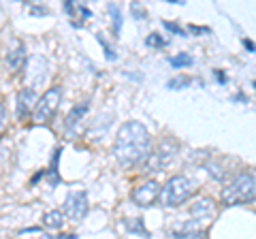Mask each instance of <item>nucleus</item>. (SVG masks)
<instances>
[{
    "label": "nucleus",
    "mask_w": 256,
    "mask_h": 239,
    "mask_svg": "<svg viewBox=\"0 0 256 239\" xmlns=\"http://www.w3.org/2000/svg\"><path fill=\"white\" fill-rule=\"evenodd\" d=\"M152 150V134L137 120L124 122L116 132L114 156L122 166H134L148 160Z\"/></svg>",
    "instance_id": "1"
},
{
    "label": "nucleus",
    "mask_w": 256,
    "mask_h": 239,
    "mask_svg": "<svg viewBox=\"0 0 256 239\" xmlns=\"http://www.w3.org/2000/svg\"><path fill=\"white\" fill-rule=\"evenodd\" d=\"M222 205L235 207L256 201V169L242 171L230 184L222 190Z\"/></svg>",
    "instance_id": "2"
},
{
    "label": "nucleus",
    "mask_w": 256,
    "mask_h": 239,
    "mask_svg": "<svg viewBox=\"0 0 256 239\" xmlns=\"http://www.w3.org/2000/svg\"><path fill=\"white\" fill-rule=\"evenodd\" d=\"M196 192V182L188 175H173L160 190V203L164 207H178L184 205L188 198Z\"/></svg>",
    "instance_id": "3"
},
{
    "label": "nucleus",
    "mask_w": 256,
    "mask_h": 239,
    "mask_svg": "<svg viewBox=\"0 0 256 239\" xmlns=\"http://www.w3.org/2000/svg\"><path fill=\"white\" fill-rule=\"evenodd\" d=\"M60 100H62V88L60 86L47 88L43 92V96L36 100L34 114H32V122L34 124H50L56 118V114H58Z\"/></svg>",
    "instance_id": "4"
},
{
    "label": "nucleus",
    "mask_w": 256,
    "mask_h": 239,
    "mask_svg": "<svg viewBox=\"0 0 256 239\" xmlns=\"http://www.w3.org/2000/svg\"><path fill=\"white\" fill-rule=\"evenodd\" d=\"M178 143H175L173 139H164L160 146L154 150V152H150L148 156V160H146V169L150 173H154V171H160V169H166L171 162H173V158L178 156Z\"/></svg>",
    "instance_id": "5"
},
{
    "label": "nucleus",
    "mask_w": 256,
    "mask_h": 239,
    "mask_svg": "<svg viewBox=\"0 0 256 239\" xmlns=\"http://www.w3.org/2000/svg\"><path fill=\"white\" fill-rule=\"evenodd\" d=\"M88 210H90V203H88V192L86 190H75L66 196V201L62 205V214L66 218H70L73 222L84 220L88 216Z\"/></svg>",
    "instance_id": "6"
},
{
    "label": "nucleus",
    "mask_w": 256,
    "mask_h": 239,
    "mask_svg": "<svg viewBox=\"0 0 256 239\" xmlns=\"http://www.w3.org/2000/svg\"><path fill=\"white\" fill-rule=\"evenodd\" d=\"M160 190H162V186L158 184L156 180H148L146 184H141L132 190V203H137L139 207H150L154 201H158L160 198Z\"/></svg>",
    "instance_id": "7"
},
{
    "label": "nucleus",
    "mask_w": 256,
    "mask_h": 239,
    "mask_svg": "<svg viewBox=\"0 0 256 239\" xmlns=\"http://www.w3.org/2000/svg\"><path fill=\"white\" fill-rule=\"evenodd\" d=\"M34 107H36V92L34 88H22L18 92V100H15V116H18L20 122H24L26 118H30L34 114Z\"/></svg>",
    "instance_id": "8"
},
{
    "label": "nucleus",
    "mask_w": 256,
    "mask_h": 239,
    "mask_svg": "<svg viewBox=\"0 0 256 239\" xmlns=\"http://www.w3.org/2000/svg\"><path fill=\"white\" fill-rule=\"evenodd\" d=\"M201 235H203V226H201V222H198V220L184 222V226L173 233V237H178V239H196Z\"/></svg>",
    "instance_id": "9"
},
{
    "label": "nucleus",
    "mask_w": 256,
    "mask_h": 239,
    "mask_svg": "<svg viewBox=\"0 0 256 239\" xmlns=\"http://www.w3.org/2000/svg\"><path fill=\"white\" fill-rule=\"evenodd\" d=\"M214 212H216V203H214V198H210V196L198 198V201L190 207V214H192V216H196V218L214 216Z\"/></svg>",
    "instance_id": "10"
},
{
    "label": "nucleus",
    "mask_w": 256,
    "mask_h": 239,
    "mask_svg": "<svg viewBox=\"0 0 256 239\" xmlns=\"http://www.w3.org/2000/svg\"><path fill=\"white\" fill-rule=\"evenodd\" d=\"M6 62H9V66L13 70H20L24 66V62H26V47L22 43H15V47L9 52V56H6Z\"/></svg>",
    "instance_id": "11"
},
{
    "label": "nucleus",
    "mask_w": 256,
    "mask_h": 239,
    "mask_svg": "<svg viewBox=\"0 0 256 239\" xmlns=\"http://www.w3.org/2000/svg\"><path fill=\"white\" fill-rule=\"evenodd\" d=\"M64 224V214L60 210H52L43 216V226L45 228H52V230H60Z\"/></svg>",
    "instance_id": "12"
},
{
    "label": "nucleus",
    "mask_w": 256,
    "mask_h": 239,
    "mask_svg": "<svg viewBox=\"0 0 256 239\" xmlns=\"http://www.w3.org/2000/svg\"><path fill=\"white\" fill-rule=\"evenodd\" d=\"M88 102H79V105H75L73 109L68 111V116H66V128H73L75 124L82 122V118L88 114Z\"/></svg>",
    "instance_id": "13"
},
{
    "label": "nucleus",
    "mask_w": 256,
    "mask_h": 239,
    "mask_svg": "<svg viewBox=\"0 0 256 239\" xmlns=\"http://www.w3.org/2000/svg\"><path fill=\"white\" fill-rule=\"evenodd\" d=\"M124 228L128 233H134V235H141V237H150V230L146 228L141 218H128L124 220Z\"/></svg>",
    "instance_id": "14"
},
{
    "label": "nucleus",
    "mask_w": 256,
    "mask_h": 239,
    "mask_svg": "<svg viewBox=\"0 0 256 239\" xmlns=\"http://www.w3.org/2000/svg\"><path fill=\"white\" fill-rule=\"evenodd\" d=\"M146 45H148V47H156V50H162V47L169 45V38L162 36V34H158V32H152V34L146 38Z\"/></svg>",
    "instance_id": "15"
},
{
    "label": "nucleus",
    "mask_w": 256,
    "mask_h": 239,
    "mask_svg": "<svg viewBox=\"0 0 256 239\" xmlns=\"http://www.w3.org/2000/svg\"><path fill=\"white\" fill-rule=\"evenodd\" d=\"M58 158H60V150H56L54 152V158H52V166H50V173H47V178H50V184L56 186L60 182V175L56 173L58 171Z\"/></svg>",
    "instance_id": "16"
},
{
    "label": "nucleus",
    "mask_w": 256,
    "mask_h": 239,
    "mask_svg": "<svg viewBox=\"0 0 256 239\" xmlns=\"http://www.w3.org/2000/svg\"><path fill=\"white\" fill-rule=\"evenodd\" d=\"M173 68H184V66H192L194 64V60H192V56L188 54H180V56H173V58L169 60Z\"/></svg>",
    "instance_id": "17"
},
{
    "label": "nucleus",
    "mask_w": 256,
    "mask_h": 239,
    "mask_svg": "<svg viewBox=\"0 0 256 239\" xmlns=\"http://www.w3.org/2000/svg\"><path fill=\"white\" fill-rule=\"evenodd\" d=\"M109 13L114 18V32L120 34V30H122V11H120L118 4H109Z\"/></svg>",
    "instance_id": "18"
},
{
    "label": "nucleus",
    "mask_w": 256,
    "mask_h": 239,
    "mask_svg": "<svg viewBox=\"0 0 256 239\" xmlns=\"http://www.w3.org/2000/svg\"><path fill=\"white\" fill-rule=\"evenodd\" d=\"M192 84V79L190 77H186V75H180V77H173V79H169V86L171 90H180V88H188Z\"/></svg>",
    "instance_id": "19"
},
{
    "label": "nucleus",
    "mask_w": 256,
    "mask_h": 239,
    "mask_svg": "<svg viewBox=\"0 0 256 239\" xmlns=\"http://www.w3.org/2000/svg\"><path fill=\"white\" fill-rule=\"evenodd\" d=\"M96 38H98V43L102 45V50H105L107 60H118V54H116V50H114V47H111V45L105 41V36H102V34H96Z\"/></svg>",
    "instance_id": "20"
},
{
    "label": "nucleus",
    "mask_w": 256,
    "mask_h": 239,
    "mask_svg": "<svg viewBox=\"0 0 256 239\" xmlns=\"http://www.w3.org/2000/svg\"><path fill=\"white\" fill-rule=\"evenodd\" d=\"M162 26L169 30V32H173V34H180V36H186V32H184V28L182 26H178V24H173V22H164Z\"/></svg>",
    "instance_id": "21"
},
{
    "label": "nucleus",
    "mask_w": 256,
    "mask_h": 239,
    "mask_svg": "<svg viewBox=\"0 0 256 239\" xmlns=\"http://www.w3.org/2000/svg\"><path fill=\"white\" fill-rule=\"evenodd\" d=\"M130 9H132V15H134V18H139V20H146V18H148V11H146V9H141V4H139V2H134Z\"/></svg>",
    "instance_id": "22"
},
{
    "label": "nucleus",
    "mask_w": 256,
    "mask_h": 239,
    "mask_svg": "<svg viewBox=\"0 0 256 239\" xmlns=\"http://www.w3.org/2000/svg\"><path fill=\"white\" fill-rule=\"evenodd\" d=\"M4 128H6V109L0 105V134L4 132Z\"/></svg>",
    "instance_id": "23"
},
{
    "label": "nucleus",
    "mask_w": 256,
    "mask_h": 239,
    "mask_svg": "<svg viewBox=\"0 0 256 239\" xmlns=\"http://www.w3.org/2000/svg\"><path fill=\"white\" fill-rule=\"evenodd\" d=\"M30 13L32 15H45V13H50V9H45V6H32Z\"/></svg>",
    "instance_id": "24"
},
{
    "label": "nucleus",
    "mask_w": 256,
    "mask_h": 239,
    "mask_svg": "<svg viewBox=\"0 0 256 239\" xmlns=\"http://www.w3.org/2000/svg\"><path fill=\"white\" fill-rule=\"evenodd\" d=\"M190 32H192V34H205V32H210V28H201V26H190Z\"/></svg>",
    "instance_id": "25"
},
{
    "label": "nucleus",
    "mask_w": 256,
    "mask_h": 239,
    "mask_svg": "<svg viewBox=\"0 0 256 239\" xmlns=\"http://www.w3.org/2000/svg\"><path fill=\"white\" fill-rule=\"evenodd\" d=\"M244 45L248 47V50H252V52L256 50V47H254V43H250V41H248V38H246V41H244Z\"/></svg>",
    "instance_id": "26"
},
{
    "label": "nucleus",
    "mask_w": 256,
    "mask_h": 239,
    "mask_svg": "<svg viewBox=\"0 0 256 239\" xmlns=\"http://www.w3.org/2000/svg\"><path fill=\"white\" fill-rule=\"evenodd\" d=\"M58 239H77V237L75 235H60Z\"/></svg>",
    "instance_id": "27"
},
{
    "label": "nucleus",
    "mask_w": 256,
    "mask_h": 239,
    "mask_svg": "<svg viewBox=\"0 0 256 239\" xmlns=\"http://www.w3.org/2000/svg\"><path fill=\"white\" fill-rule=\"evenodd\" d=\"M254 88H256V82H254Z\"/></svg>",
    "instance_id": "28"
}]
</instances>
